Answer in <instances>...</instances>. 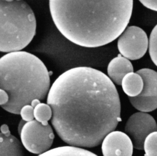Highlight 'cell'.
I'll list each match as a JSON object with an SVG mask.
<instances>
[{
    "label": "cell",
    "mask_w": 157,
    "mask_h": 156,
    "mask_svg": "<svg viewBox=\"0 0 157 156\" xmlns=\"http://www.w3.org/2000/svg\"><path fill=\"white\" fill-rule=\"evenodd\" d=\"M47 104L57 134L71 146H97L121 121L114 84L103 72L90 67L61 74L49 89Z\"/></svg>",
    "instance_id": "6da1fadb"
},
{
    "label": "cell",
    "mask_w": 157,
    "mask_h": 156,
    "mask_svg": "<svg viewBox=\"0 0 157 156\" xmlns=\"http://www.w3.org/2000/svg\"><path fill=\"white\" fill-rule=\"evenodd\" d=\"M54 24L71 43L94 48L108 44L127 27L133 0H49Z\"/></svg>",
    "instance_id": "7a4b0ae2"
},
{
    "label": "cell",
    "mask_w": 157,
    "mask_h": 156,
    "mask_svg": "<svg viewBox=\"0 0 157 156\" xmlns=\"http://www.w3.org/2000/svg\"><path fill=\"white\" fill-rule=\"evenodd\" d=\"M50 86L49 72L44 62L25 51L8 53L0 58V89L9 95L2 106L11 113L20 114L24 105L34 99L45 98Z\"/></svg>",
    "instance_id": "3957f363"
},
{
    "label": "cell",
    "mask_w": 157,
    "mask_h": 156,
    "mask_svg": "<svg viewBox=\"0 0 157 156\" xmlns=\"http://www.w3.org/2000/svg\"><path fill=\"white\" fill-rule=\"evenodd\" d=\"M34 13L24 0H0V52L21 51L36 32Z\"/></svg>",
    "instance_id": "277c9868"
},
{
    "label": "cell",
    "mask_w": 157,
    "mask_h": 156,
    "mask_svg": "<svg viewBox=\"0 0 157 156\" xmlns=\"http://www.w3.org/2000/svg\"><path fill=\"white\" fill-rule=\"evenodd\" d=\"M19 126L22 143L29 152L40 155L51 147L55 135L49 124L44 125L33 119Z\"/></svg>",
    "instance_id": "5b68a950"
},
{
    "label": "cell",
    "mask_w": 157,
    "mask_h": 156,
    "mask_svg": "<svg viewBox=\"0 0 157 156\" xmlns=\"http://www.w3.org/2000/svg\"><path fill=\"white\" fill-rule=\"evenodd\" d=\"M118 37V50L127 59L137 60L144 56L147 52L148 39L145 31L140 27H126Z\"/></svg>",
    "instance_id": "8992f818"
},
{
    "label": "cell",
    "mask_w": 157,
    "mask_h": 156,
    "mask_svg": "<svg viewBox=\"0 0 157 156\" xmlns=\"http://www.w3.org/2000/svg\"><path fill=\"white\" fill-rule=\"evenodd\" d=\"M143 82L142 90L135 97H128L136 109L144 112L156 110L157 107V73L153 70L143 68L136 71Z\"/></svg>",
    "instance_id": "52a82bcc"
},
{
    "label": "cell",
    "mask_w": 157,
    "mask_h": 156,
    "mask_svg": "<svg viewBox=\"0 0 157 156\" xmlns=\"http://www.w3.org/2000/svg\"><path fill=\"white\" fill-rule=\"evenodd\" d=\"M154 118L144 112H137L131 116L126 123L125 132L132 141L133 147L143 150L145 138L151 133L157 131Z\"/></svg>",
    "instance_id": "ba28073f"
},
{
    "label": "cell",
    "mask_w": 157,
    "mask_h": 156,
    "mask_svg": "<svg viewBox=\"0 0 157 156\" xmlns=\"http://www.w3.org/2000/svg\"><path fill=\"white\" fill-rule=\"evenodd\" d=\"M101 150L105 156H131L133 155V144L126 134L113 130L104 138Z\"/></svg>",
    "instance_id": "9c48e42d"
},
{
    "label": "cell",
    "mask_w": 157,
    "mask_h": 156,
    "mask_svg": "<svg viewBox=\"0 0 157 156\" xmlns=\"http://www.w3.org/2000/svg\"><path fill=\"white\" fill-rule=\"evenodd\" d=\"M133 71L134 68L131 62L120 55L113 59L107 67L108 77L118 85H121L122 79L127 74Z\"/></svg>",
    "instance_id": "30bf717a"
},
{
    "label": "cell",
    "mask_w": 157,
    "mask_h": 156,
    "mask_svg": "<svg viewBox=\"0 0 157 156\" xmlns=\"http://www.w3.org/2000/svg\"><path fill=\"white\" fill-rule=\"evenodd\" d=\"M24 150L19 139L10 131L0 133V156H22Z\"/></svg>",
    "instance_id": "8fae6325"
},
{
    "label": "cell",
    "mask_w": 157,
    "mask_h": 156,
    "mask_svg": "<svg viewBox=\"0 0 157 156\" xmlns=\"http://www.w3.org/2000/svg\"><path fill=\"white\" fill-rule=\"evenodd\" d=\"M121 85L124 92L128 97H135L139 94L142 90L143 80L136 72H129L124 77Z\"/></svg>",
    "instance_id": "7c38bea8"
},
{
    "label": "cell",
    "mask_w": 157,
    "mask_h": 156,
    "mask_svg": "<svg viewBox=\"0 0 157 156\" xmlns=\"http://www.w3.org/2000/svg\"><path fill=\"white\" fill-rule=\"evenodd\" d=\"M39 156H97V155L84 149L76 146H65L48 150Z\"/></svg>",
    "instance_id": "4fadbf2b"
},
{
    "label": "cell",
    "mask_w": 157,
    "mask_h": 156,
    "mask_svg": "<svg viewBox=\"0 0 157 156\" xmlns=\"http://www.w3.org/2000/svg\"><path fill=\"white\" fill-rule=\"evenodd\" d=\"M52 116V109L48 104L40 102L34 108V118L43 125L48 124Z\"/></svg>",
    "instance_id": "5bb4252c"
},
{
    "label": "cell",
    "mask_w": 157,
    "mask_h": 156,
    "mask_svg": "<svg viewBox=\"0 0 157 156\" xmlns=\"http://www.w3.org/2000/svg\"><path fill=\"white\" fill-rule=\"evenodd\" d=\"M157 131L151 132L145 138L143 143L145 156H157Z\"/></svg>",
    "instance_id": "9a60e30c"
},
{
    "label": "cell",
    "mask_w": 157,
    "mask_h": 156,
    "mask_svg": "<svg viewBox=\"0 0 157 156\" xmlns=\"http://www.w3.org/2000/svg\"><path fill=\"white\" fill-rule=\"evenodd\" d=\"M157 25L152 29L149 39L148 40V47L149 48V53L150 56L153 63L157 66Z\"/></svg>",
    "instance_id": "2e32d148"
},
{
    "label": "cell",
    "mask_w": 157,
    "mask_h": 156,
    "mask_svg": "<svg viewBox=\"0 0 157 156\" xmlns=\"http://www.w3.org/2000/svg\"><path fill=\"white\" fill-rule=\"evenodd\" d=\"M20 114L25 122L32 121L34 118V108L30 104L25 105L21 108Z\"/></svg>",
    "instance_id": "e0dca14e"
},
{
    "label": "cell",
    "mask_w": 157,
    "mask_h": 156,
    "mask_svg": "<svg viewBox=\"0 0 157 156\" xmlns=\"http://www.w3.org/2000/svg\"><path fill=\"white\" fill-rule=\"evenodd\" d=\"M146 8L151 10L157 11V0H139Z\"/></svg>",
    "instance_id": "ac0fdd59"
},
{
    "label": "cell",
    "mask_w": 157,
    "mask_h": 156,
    "mask_svg": "<svg viewBox=\"0 0 157 156\" xmlns=\"http://www.w3.org/2000/svg\"><path fill=\"white\" fill-rule=\"evenodd\" d=\"M9 99V95L4 90L0 89V105L2 106L6 104Z\"/></svg>",
    "instance_id": "d6986e66"
},
{
    "label": "cell",
    "mask_w": 157,
    "mask_h": 156,
    "mask_svg": "<svg viewBox=\"0 0 157 156\" xmlns=\"http://www.w3.org/2000/svg\"><path fill=\"white\" fill-rule=\"evenodd\" d=\"M40 102H40V100H38V99H34V100H33V101H32L30 105H31L33 108H34L37 104L40 103Z\"/></svg>",
    "instance_id": "ffe728a7"
},
{
    "label": "cell",
    "mask_w": 157,
    "mask_h": 156,
    "mask_svg": "<svg viewBox=\"0 0 157 156\" xmlns=\"http://www.w3.org/2000/svg\"><path fill=\"white\" fill-rule=\"evenodd\" d=\"M5 1H11V0H5Z\"/></svg>",
    "instance_id": "44dd1931"
}]
</instances>
